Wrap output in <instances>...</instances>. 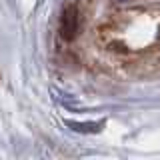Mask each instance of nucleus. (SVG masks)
I'll use <instances>...</instances> for the list:
<instances>
[{
    "mask_svg": "<svg viewBox=\"0 0 160 160\" xmlns=\"http://www.w3.org/2000/svg\"><path fill=\"white\" fill-rule=\"evenodd\" d=\"M78 22H80L78 10L74 8V6L64 8L62 20H60V34H62V38L72 40L74 36H76V32H78Z\"/></svg>",
    "mask_w": 160,
    "mask_h": 160,
    "instance_id": "obj_1",
    "label": "nucleus"
}]
</instances>
